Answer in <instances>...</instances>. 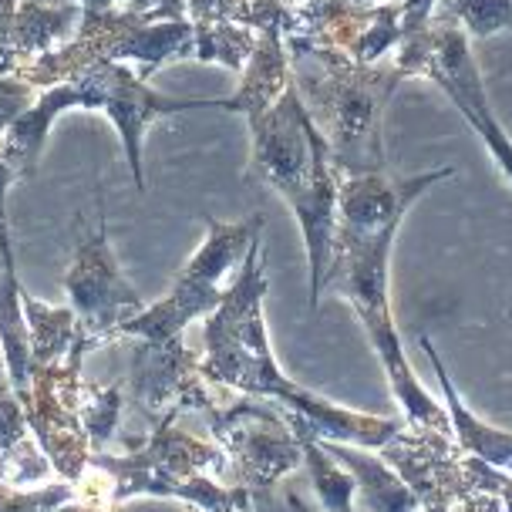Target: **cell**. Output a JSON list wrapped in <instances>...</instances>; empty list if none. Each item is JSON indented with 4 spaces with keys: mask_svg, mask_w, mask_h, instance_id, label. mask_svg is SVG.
Listing matches in <instances>:
<instances>
[{
    "mask_svg": "<svg viewBox=\"0 0 512 512\" xmlns=\"http://www.w3.org/2000/svg\"><path fill=\"white\" fill-rule=\"evenodd\" d=\"M0 512H95V509L81 506L75 486L64 479L34 492L0 489Z\"/></svg>",
    "mask_w": 512,
    "mask_h": 512,
    "instance_id": "603a6c76",
    "label": "cell"
},
{
    "mask_svg": "<svg viewBox=\"0 0 512 512\" xmlns=\"http://www.w3.org/2000/svg\"><path fill=\"white\" fill-rule=\"evenodd\" d=\"M68 108H88V112H102L112 118L122 139L128 169H132L135 189H145V172H142V142L145 128L159 118L179 115L186 108H219L216 98H169L159 95L149 81L135 75L128 64L108 61V58H91L81 64L78 71H71L68 78L54 81V85L41 88L38 102L11 125V132L4 135L0 155H4L11 179H24L38 172V159L48 142V132Z\"/></svg>",
    "mask_w": 512,
    "mask_h": 512,
    "instance_id": "3957f363",
    "label": "cell"
},
{
    "mask_svg": "<svg viewBox=\"0 0 512 512\" xmlns=\"http://www.w3.org/2000/svg\"><path fill=\"white\" fill-rule=\"evenodd\" d=\"M7 186H11V169H7L4 155H0V189H7Z\"/></svg>",
    "mask_w": 512,
    "mask_h": 512,
    "instance_id": "4316f807",
    "label": "cell"
},
{
    "mask_svg": "<svg viewBox=\"0 0 512 512\" xmlns=\"http://www.w3.org/2000/svg\"><path fill=\"white\" fill-rule=\"evenodd\" d=\"M435 14L459 24L465 38H496L512 27V0H438Z\"/></svg>",
    "mask_w": 512,
    "mask_h": 512,
    "instance_id": "7402d4cb",
    "label": "cell"
},
{
    "mask_svg": "<svg viewBox=\"0 0 512 512\" xmlns=\"http://www.w3.org/2000/svg\"><path fill=\"white\" fill-rule=\"evenodd\" d=\"M196 27V54L199 61H216L230 71H243L246 58L256 48L253 27L236 24V21H209V24H192Z\"/></svg>",
    "mask_w": 512,
    "mask_h": 512,
    "instance_id": "44dd1931",
    "label": "cell"
},
{
    "mask_svg": "<svg viewBox=\"0 0 512 512\" xmlns=\"http://www.w3.org/2000/svg\"><path fill=\"white\" fill-rule=\"evenodd\" d=\"M38 95L41 88L24 75H0V135L11 132V125L38 102Z\"/></svg>",
    "mask_w": 512,
    "mask_h": 512,
    "instance_id": "cb8c5ba5",
    "label": "cell"
},
{
    "mask_svg": "<svg viewBox=\"0 0 512 512\" xmlns=\"http://www.w3.org/2000/svg\"><path fill=\"white\" fill-rule=\"evenodd\" d=\"M270 283L263 273V240L243 256V270L226 287V297L213 314H206L203 344L206 354L199 358L203 381L223 384V388L243 391L253 398L277 401L287 425L297 438H317V442H344L361 448H381L395 438L405 422L398 418H374L361 411L341 408L334 401L314 395L290 381L273 358V347L263 324V297Z\"/></svg>",
    "mask_w": 512,
    "mask_h": 512,
    "instance_id": "6da1fadb",
    "label": "cell"
},
{
    "mask_svg": "<svg viewBox=\"0 0 512 512\" xmlns=\"http://www.w3.org/2000/svg\"><path fill=\"white\" fill-rule=\"evenodd\" d=\"M14 11L17 0H0V75H14L17 71V58H14Z\"/></svg>",
    "mask_w": 512,
    "mask_h": 512,
    "instance_id": "d4e9b609",
    "label": "cell"
},
{
    "mask_svg": "<svg viewBox=\"0 0 512 512\" xmlns=\"http://www.w3.org/2000/svg\"><path fill=\"white\" fill-rule=\"evenodd\" d=\"M422 75L432 78L435 85L452 98L465 122H469L475 132L482 135V142L489 145L502 176L512 182V139L489 108L486 85H482V71L469 48V38H465V31L459 24L445 21V17H438V14L432 24V54H428Z\"/></svg>",
    "mask_w": 512,
    "mask_h": 512,
    "instance_id": "30bf717a",
    "label": "cell"
},
{
    "mask_svg": "<svg viewBox=\"0 0 512 512\" xmlns=\"http://www.w3.org/2000/svg\"><path fill=\"white\" fill-rule=\"evenodd\" d=\"M347 472L354 475L364 512H422V499L408 486L405 475L374 448L344 445V442H320Z\"/></svg>",
    "mask_w": 512,
    "mask_h": 512,
    "instance_id": "2e32d148",
    "label": "cell"
},
{
    "mask_svg": "<svg viewBox=\"0 0 512 512\" xmlns=\"http://www.w3.org/2000/svg\"><path fill=\"white\" fill-rule=\"evenodd\" d=\"M122 408H125L122 384H112V388L108 384H88V381L78 384V422L91 452H102L108 445V438L115 435L118 422H122Z\"/></svg>",
    "mask_w": 512,
    "mask_h": 512,
    "instance_id": "ffe728a7",
    "label": "cell"
},
{
    "mask_svg": "<svg viewBox=\"0 0 512 512\" xmlns=\"http://www.w3.org/2000/svg\"><path fill=\"white\" fill-rule=\"evenodd\" d=\"M290 88V54L280 27H260L256 48L240 71V85L230 98H219L223 112H240L246 118L263 115Z\"/></svg>",
    "mask_w": 512,
    "mask_h": 512,
    "instance_id": "5bb4252c",
    "label": "cell"
},
{
    "mask_svg": "<svg viewBox=\"0 0 512 512\" xmlns=\"http://www.w3.org/2000/svg\"><path fill=\"white\" fill-rule=\"evenodd\" d=\"M250 125V176L270 186L297 216L310 263V310L320 307L337 236V169L324 132L314 125L297 85Z\"/></svg>",
    "mask_w": 512,
    "mask_h": 512,
    "instance_id": "7a4b0ae2",
    "label": "cell"
},
{
    "mask_svg": "<svg viewBox=\"0 0 512 512\" xmlns=\"http://www.w3.org/2000/svg\"><path fill=\"white\" fill-rule=\"evenodd\" d=\"M0 381H4V378H0Z\"/></svg>",
    "mask_w": 512,
    "mask_h": 512,
    "instance_id": "83f0119b",
    "label": "cell"
},
{
    "mask_svg": "<svg viewBox=\"0 0 512 512\" xmlns=\"http://www.w3.org/2000/svg\"><path fill=\"white\" fill-rule=\"evenodd\" d=\"M398 226L364 236H334V256L324 277V294H341L358 314L364 334H368L371 347L388 374L391 395H395L398 408L405 411L408 432H442L452 435V422H448L445 405H438L432 391L418 381L415 368L405 358V344L398 337L395 317H391V250H395Z\"/></svg>",
    "mask_w": 512,
    "mask_h": 512,
    "instance_id": "5b68a950",
    "label": "cell"
},
{
    "mask_svg": "<svg viewBox=\"0 0 512 512\" xmlns=\"http://www.w3.org/2000/svg\"><path fill=\"white\" fill-rule=\"evenodd\" d=\"M132 401L149 418H162L169 411H213V398L203 388L199 358L186 351L179 337L169 341H142L132 364Z\"/></svg>",
    "mask_w": 512,
    "mask_h": 512,
    "instance_id": "8fae6325",
    "label": "cell"
},
{
    "mask_svg": "<svg viewBox=\"0 0 512 512\" xmlns=\"http://www.w3.org/2000/svg\"><path fill=\"white\" fill-rule=\"evenodd\" d=\"M179 411L159 418L152 438L132 455H98L95 469L108 479L112 502L132 496H169L203 512H246L253 489L219 486L209 472H223L230 459L219 445H206L176 428Z\"/></svg>",
    "mask_w": 512,
    "mask_h": 512,
    "instance_id": "8992f818",
    "label": "cell"
},
{
    "mask_svg": "<svg viewBox=\"0 0 512 512\" xmlns=\"http://www.w3.org/2000/svg\"><path fill=\"white\" fill-rule=\"evenodd\" d=\"M213 435L226 459L240 472V486L270 489L283 475L304 465V448L280 408H270L267 398H240L230 408L213 415Z\"/></svg>",
    "mask_w": 512,
    "mask_h": 512,
    "instance_id": "9c48e42d",
    "label": "cell"
},
{
    "mask_svg": "<svg viewBox=\"0 0 512 512\" xmlns=\"http://www.w3.org/2000/svg\"><path fill=\"white\" fill-rule=\"evenodd\" d=\"M300 448H304V469L310 475V486L317 492V502L324 512H354V475L344 469L341 462L327 452L317 438H300Z\"/></svg>",
    "mask_w": 512,
    "mask_h": 512,
    "instance_id": "d6986e66",
    "label": "cell"
},
{
    "mask_svg": "<svg viewBox=\"0 0 512 512\" xmlns=\"http://www.w3.org/2000/svg\"><path fill=\"white\" fill-rule=\"evenodd\" d=\"M294 85L307 112L324 115V139L334 169L344 176L384 172V105L401 71L391 64H354L334 51L314 48L307 38H290Z\"/></svg>",
    "mask_w": 512,
    "mask_h": 512,
    "instance_id": "277c9868",
    "label": "cell"
},
{
    "mask_svg": "<svg viewBox=\"0 0 512 512\" xmlns=\"http://www.w3.org/2000/svg\"><path fill=\"white\" fill-rule=\"evenodd\" d=\"M85 11L78 4H38V0H17L14 11V58L17 64H34L44 54L68 48L71 38L81 31Z\"/></svg>",
    "mask_w": 512,
    "mask_h": 512,
    "instance_id": "e0dca14e",
    "label": "cell"
},
{
    "mask_svg": "<svg viewBox=\"0 0 512 512\" xmlns=\"http://www.w3.org/2000/svg\"><path fill=\"white\" fill-rule=\"evenodd\" d=\"M0 358H4V378L17 398H27L34 374L31 334L24 317V287L17 280L11 226H7V189H0Z\"/></svg>",
    "mask_w": 512,
    "mask_h": 512,
    "instance_id": "4fadbf2b",
    "label": "cell"
},
{
    "mask_svg": "<svg viewBox=\"0 0 512 512\" xmlns=\"http://www.w3.org/2000/svg\"><path fill=\"white\" fill-rule=\"evenodd\" d=\"M263 233V213L246 216L243 223H219L206 219V236L192 260L182 267V273L172 283L169 297L159 304H149L135 317L122 324L118 337H139V341H169L179 337L192 320L213 314L223 304L226 290L223 283L233 273L236 263H243L246 250Z\"/></svg>",
    "mask_w": 512,
    "mask_h": 512,
    "instance_id": "52a82bcc",
    "label": "cell"
},
{
    "mask_svg": "<svg viewBox=\"0 0 512 512\" xmlns=\"http://www.w3.org/2000/svg\"><path fill=\"white\" fill-rule=\"evenodd\" d=\"M455 169L442 166L411 179H388L384 172H364V176H344L337 182V233L364 236L388 226H401L411 203L432 189L435 182L452 179Z\"/></svg>",
    "mask_w": 512,
    "mask_h": 512,
    "instance_id": "7c38bea8",
    "label": "cell"
},
{
    "mask_svg": "<svg viewBox=\"0 0 512 512\" xmlns=\"http://www.w3.org/2000/svg\"><path fill=\"white\" fill-rule=\"evenodd\" d=\"M24 317H27V334H31L34 368H48V364H64V361L78 364L81 354L95 347V341L81 331L71 307H51L41 304L38 297L24 294Z\"/></svg>",
    "mask_w": 512,
    "mask_h": 512,
    "instance_id": "ac0fdd59",
    "label": "cell"
},
{
    "mask_svg": "<svg viewBox=\"0 0 512 512\" xmlns=\"http://www.w3.org/2000/svg\"><path fill=\"white\" fill-rule=\"evenodd\" d=\"M287 502H290V509H294V512H317V509H310L300 496H294V492H287Z\"/></svg>",
    "mask_w": 512,
    "mask_h": 512,
    "instance_id": "484cf974",
    "label": "cell"
},
{
    "mask_svg": "<svg viewBox=\"0 0 512 512\" xmlns=\"http://www.w3.org/2000/svg\"><path fill=\"white\" fill-rule=\"evenodd\" d=\"M64 294H68V307L75 310L81 331L95 341V347L118 341L125 320L149 307L118 267L105 213L98 219V230L78 240L71 253V263L64 270Z\"/></svg>",
    "mask_w": 512,
    "mask_h": 512,
    "instance_id": "ba28073f",
    "label": "cell"
},
{
    "mask_svg": "<svg viewBox=\"0 0 512 512\" xmlns=\"http://www.w3.org/2000/svg\"><path fill=\"white\" fill-rule=\"evenodd\" d=\"M418 344H422L425 358H428V364H432L438 384H442L445 411H448V422H452V438H455V445H459V452L462 455H472V459H479V462H486V465H492V469L512 475V432L489 425L486 418H479L459 398V391H455L452 378H448L442 358H438L432 337L418 334Z\"/></svg>",
    "mask_w": 512,
    "mask_h": 512,
    "instance_id": "9a60e30c",
    "label": "cell"
}]
</instances>
